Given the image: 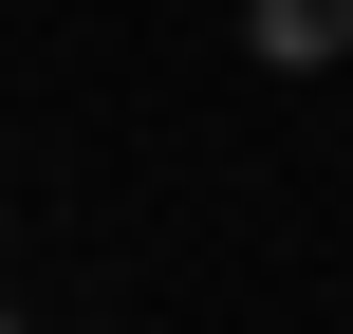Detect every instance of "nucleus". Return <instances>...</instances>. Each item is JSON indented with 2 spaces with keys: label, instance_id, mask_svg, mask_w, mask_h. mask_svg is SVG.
Returning a JSON list of instances; mask_svg holds the SVG:
<instances>
[{
  "label": "nucleus",
  "instance_id": "nucleus-2",
  "mask_svg": "<svg viewBox=\"0 0 353 334\" xmlns=\"http://www.w3.org/2000/svg\"><path fill=\"white\" fill-rule=\"evenodd\" d=\"M0 334H19V316H0Z\"/></svg>",
  "mask_w": 353,
  "mask_h": 334
},
{
  "label": "nucleus",
  "instance_id": "nucleus-1",
  "mask_svg": "<svg viewBox=\"0 0 353 334\" xmlns=\"http://www.w3.org/2000/svg\"><path fill=\"white\" fill-rule=\"evenodd\" d=\"M261 56H353V0H242Z\"/></svg>",
  "mask_w": 353,
  "mask_h": 334
}]
</instances>
